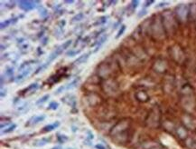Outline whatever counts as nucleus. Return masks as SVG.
Instances as JSON below:
<instances>
[{
  "instance_id": "obj_1",
  "label": "nucleus",
  "mask_w": 196,
  "mask_h": 149,
  "mask_svg": "<svg viewBox=\"0 0 196 149\" xmlns=\"http://www.w3.org/2000/svg\"><path fill=\"white\" fill-rule=\"evenodd\" d=\"M129 128L130 124L128 121H126V120L119 121L110 131V136H111L112 139L118 144L126 143L128 139V136H129V133H128Z\"/></svg>"
},
{
  "instance_id": "obj_2",
  "label": "nucleus",
  "mask_w": 196,
  "mask_h": 149,
  "mask_svg": "<svg viewBox=\"0 0 196 149\" xmlns=\"http://www.w3.org/2000/svg\"><path fill=\"white\" fill-rule=\"evenodd\" d=\"M71 42H72L71 40H68V41H66L65 43H63L62 45H61L60 46H58V47H57L56 49H55V50L54 51V52L51 53L50 56H48L47 60H46V62L44 63V65H45L46 66H48L49 65H50V63H51V62H52V61H54V59L59 56V55L62 54L63 50L67 49V48H68L69 46H70V45L71 44Z\"/></svg>"
},
{
  "instance_id": "obj_3",
  "label": "nucleus",
  "mask_w": 196,
  "mask_h": 149,
  "mask_svg": "<svg viewBox=\"0 0 196 149\" xmlns=\"http://www.w3.org/2000/svg\"><path fill=\"white\" fill-rule=\"evenodd\" d=\"M39 3V1H19L18 5H19L20 8L24 11H30V10L35 8Z\"/></svg>"
},
{
  "instance_id": "obj_4",
  "label": "nucleus",
  "mask_w": 196,
  "mask_h": 149,
  "mask_svg": "<svg viewBox=\"0 0 196 149\" xmlns=\"http://www.w3.org/2000/svg\"><path fill=\"white\" fill-rule=\"evenodd\" d=\"M176 12H177V16L180 18L181 20H184L185 18L188 16V8L185 7L184 5H180L179 7H176Z\"/></svg>"
},
{
  "instance_id": "obj_5",
  "label": "nucleus",
  "mask_w": 196,
  "mask_h": 149,
  "mask_svg": "<svg viewBox=\"0 0 196 149\" xmlns=\"http://www.w3.org/2000/svg\"><path fill=\"white\" fill-rule=\"evenodd\" d=\"M79 82H80V77H77V78H75L74 80L71 81V82L70 84H68V85L59 87V88L57 89V91H56V94H60L61 92H62L63 90H65V89H72V88H74V87L77 86V85H78Z\"/></svg>"
},
{
  "instance_id": "obj_6",
  "label": "nucleus",
  "mask_w": 196,
  "mask_h": 149,
  "mask_svg": "<svg viewBox=\"0 0 196 149\" xmlns=\"http://www.w3.org/2000/svg\"><path fill=\"white\" fill-rule=\"evenodd\" d=\"M31 70H32V68L31 67H29V68H27V69H24V71H22V73L21 74H19L16 76V78L15 79V82H22V81L24 80V78H25L26 76H27L28 75L30 74V72H31Z\"/></svg>"
},
{
  "instance_id": "obj_7",
  "label": "nucleus",
  "mask_w": 196,
  "mask_h": 149,
  "mask_svg": "<svg viewBox=\"0 0 196 149\" xmlns=\"http://www.w3.org/2000/svg\"><path fill=\"white\" fill-rule=\"evenodd\" d=\"M45 118L44 116H34V117H32L31 119L28 121L27 126H32V124H37L38 123L42 122L43 120Z\"/></svg>"
},
{
  "instance_id": "obj_8",
  "label": "nucleus",
  "mask_w": 196,
  "mask_h": 149,
  "mask_svg": "<svg viewBox=\"0 0 196 149\" xmlns=\"http://www.w3.org/2000/svg\"><path fill=\"white\" fill-rule=\"evenodd\" d=\"M59 122H55V123L52 124H48V126H45L44 128H43V132H51L54 129H55L56 127L59 126Z\"/></svg>"
},
{
  "instance_id": "obj_9",
  "label": "nucleus",
  "mask_w": 196,
  "mask_h": 149,
  "mask_svg": "<svg viewBox=\"0 0 196 149\" xmlns=\"http://www.w3.org/2000/svg\"><path fill=\"white\" fill-rule=\"evenodd\" d=\"M37 88H38V84L37 83H34V84H32V85H30L29 86H28L27 88L24 89L23 92L24 93V95H26V93H28V92H31V94H32V93H34V92L35 91Z\"/></svg>"
},
{
  "instance_id": "obj_10",
  "label": "nucleus",
  "mask_w": 196,
  "mask_h": 149,
  "mask_svg": "<svg viewBox=\"0 0 196 149\" xmlns=\"http://www.w3.org/2000/svg\"><path fill=\"white\" fill-rule=\"evenodd\" d=\"M89 54H85V55H83V56H80L77 60L74 61V64L79 65V64H82V63L86 62V61L88 60V58H89Z\"/></svg>"
},
{
  "instance_id": "obj_11",
  "label": "nucleus",
  "mask_w": 196,
  "mask_h": 149,
  "mask_svg": "<svg viewBox=\"0 0 196 149\" xmlns=\"http://www.w3.org/2000/svg\"><path fill=\"white\" fill-rule=\"evenodd\" d=\"M107 38H108V35L106 34V35H104V36H102V37L99 40V41H98V43H97V44H98V46L96 47V49L94 50V52H97V51L99 50V48L100 47L101 45H103V44H104V42H106Z\"/></svg>"
},
{
  "instance_id": "obj_12",
  "label": "nucleus",
  "mask_w": 196,
  "mask_h": 149,
  "mask_svg": "<svg viewBox=\"0 0 196 149\" xmlns=\"http://www.w3.org/2000/svg\"><path fill=\"white\" fill-rule=\"evenodd\" d=\"M49 141H50V139H44V138H43V139H41V140H36L34 142V146H44V145L47 144Z\"/></svg>"
},
{
  "instance_id": "obj_13",
  "label": "nucleus",
  "mask_w": 196,
  "mask_h": 149,
  "mask_svg": "<svg viewBox=\"0 0 196 149\" xmlns=\"http://www.w3.org/2000/svg\"><path fill=\"white\" fill-rule=\"evenodd\" d=\"M177 134H178V136L182 139H183V138L186 137L187 134H186V131H185V129H183V128H179L178 130H177Z\"/></svg>"
},
{
  "instance_id": "obj_14",
  "label": "nucleus",
  "mask_w": 196,
  "mask_h": 149,
  "mask_svg": "<svg viewBox=\"0 0 196 149\" xmlns=\"http://www.w3.org/2000/svg\"><path fill=\"white\" fill-rule=\"evenodd\" d=\"M13 19H8V20H6L5 22H2L1 25H0V26H1V29H4V28L7 27L9 25H11L12 23H15L16 21H12Z\"/></svg>"
},
{
  "instance_id": "obj_15",
  "label": "nucleus",
  "mask_w": 196,
  "mask_h": 149,
  "mask_svg": "<svg viewBox=\"0 0 196 149\" xmlns=\"http://www.w3.org/2000/svg\"><path fill=\"white\" fill-rule=\"evenodd\" d=\"M49 97H50V95H44L43 97H41V98L38 100L37 102H36V105H42V104L45 103L46 101L49 99Z\"/></svg>"
},
{
  "instance_id": "obj_16",
  "label": "nucleus",
  "mask_w": 196,
  "mask_h": 149,
  "mask_svg": "<svg viewBox=\"0 0 196 149\" xmlns=\"http://www.w3.org/2000/svg\"><path fill=\"white\" fill-rule=\"evenodd\" d=\"M15 127H16V124H13L12 126H10L8 128H7V129L3 130V131H2V134H8V133L13 132L14 130L15 129Z\"/></svg>"
},
{
  "instance_id": "obj_17",
  "label": "nucleus",
  "mask_w": 196,
  "mask_h": 149,
  "mask_svg": "<svg viewBox=\"0 0 196 149\" xmlns=\"http://www.w3.org/2000/svg\"><path fill=\"white\" fill-rule=\"evenodd\" d=\"M58 107H59L58 102L54 101V102H52V103H50V105H49V107H48V109L49 110H56L57 108H58Z\"/></svg>"
},
{
  "instance_id": "obj_18",
  "label": "nucleus",
  "mask_w": 196,
  "mask_h": 149,
  "mask_svg": "<svg viewBox=\"0 0 196 149\" xmlns=\"http://www.w3.org/2000/svg\"><path fill=\"white\" fill-rule=\"evenodd\" d=\"M186 145L192 149H195L196 148V142H195V141H193V139H189L186 142Z\"/></svg>"
},
{
  "instance_id": "obj_19",
  "label": "nucleus",
  "mask_w": 196,
  "mask_h": 149,
  "mask_svg": "<svg viewBox=\"0 0 196 149\" xmlns=\"http://www.w3.org/2000/svg\"><path fill=\"white\" fill-rule=\"evenodd\" d=\"M125 29H126V26H125V25H122L121 26H120V29L118 30L117 36H116V38H119L120 36H121L122 35H123L124 31H125Z\"/></svg>"
},
{
  "instance_id": "obj_20",
  "label": "nucleus",
  "mask_w": 196,
  "mask_h": 149,
  "mask_svg": "<svg viewBox=\"0 0 196 149\" xmlns=\"http://www.w3.org/2000/svg\"><path fill=\"white\" fill-rule=\"evenodd\" d=\"M84 17V15L82 13H79L77 16H75L74 17L72 18V22H76V21H81L82 20V18Z\"/></svg>"
},
{
  "instance_id": "obj_21",
  "label": "nucleus",
  "mask_w": 196,
  "mask_h": 149,
  "mask_svg": "<svg viewBox=\"0 0 196 149\" xmlns=\"http://www.w3.org/2000/svg\"><path fill=\"white\" fill-rule=\"evenodd\" d=\"M107 18H108L107 17H100V18H99V21L96 22L95 25H100V24H104L106 21H107Z\"/></svg>"
},
{
  "instance_id": "obj_22",
  "label": "nucleus",
  "mask_w": 196,
  "mask_h": 149,
  "mask_svg": "<svg viewBox=\"0 0 196 149\" xmlns=\"http://www.w3.org/2000/svg\"><path fill=\"white\" fill-rule=\"evenodd\" d=\"M81 50H79V51H74V50H71V51H69V52L66 53L67 56H75V55L79 54L80 52H81Z\"/></svg>"
},
{
  "instance_id": "obj_23",
  "label": "nucleus",
  "mask_w": 196,
  "mask_h": 149,
  "mask_svg": "<svg viewBox=\"0 0 196 149\" xmlns=\"http://www.w3.org/2000/svg\"><path fill=\"white\" fill-rule=\"evenodd\" d=\"M137 5H138L137 0H135V1L131 2V7H132V8H133V9H136V7H137Z\"/></svg>"
},
{
  "instance_id": "obj_24",
  "label": "nucleus",
  "mask_w": 196,
  "mask_h": 149,
  "mask_svg": "<svg viewBox=\"0 0 196 149\" xmlns=\"http://www.w3.org/2000/svg\"><path fill=\"white\" fill-rule=\"evenodd\" d=\"M96 148H98V149H106V147H104L102 145H97V146H96Z\"/></svg>"
},
{
  "instance_id": "obj_25",
  "label": "nucleus",
  "mask_w": 196,
  "mask_h": 149,
  "mask_svg": "<svg viewBox=\"0 0 196 149\" xmlns=\"http://www.w3.org/2000/svg\"><path fill=\"white\" fill-rule=\"evenodd\" d=\"M153 3H154V1H147L146 3V7H148L149 5H151V4H153Z\"/></svg>"
},
{
  "instance_id": "obj_26",
  "label": "nucleus",
  "mask_w": 196,
  "mask_h": 149,
  "mask_svg": "<svg viewBox=\"0 0 196 149\" xmlns=\"http://www.w3.org/2000/svg\"><path fill=\"white\" fill-rule=\"evenodd\" d=\"M65 3L71 4V3H73V0H66V1H65Z\"/></svg>"
},
{
  "instance_id": "obj_27",
  "label": "nucleus",
  "mask_w": 196,
  "mask_h": 149,
  "mask_svg": "<svg viewBox=\"0 0 196 149\" xmlns=\"http://www.w3.org/2000/svg\"><path fill=\"white\" fill-rule=\"evenodd\" d=\"M140 13H141V14H139V15H138V17H141V16L145 15V14H146V11H141Z\"/></svg>"
},
{
  "instance_id": "obj_28",
  "label": "nucleus",
  "mask_w": 196,
  "mask_h": 149,
  "mask_svg": "<svg viewBox=\"0 0 196 149\" xmlns=\"http://www.w3.org/2000/svg\"><path fill=\"white\" fill-rule=\"evenodd\" d=\"M7 124H8V123H6V124H5V126H7ZM1 128H2V129L4 128V124H1Z\"/></svg>"
},
{
  "instance_id": "obj_29",
  "label": "nucleus",
  "mask_w": 196,
  "mask_h": 149,
  "mask_svg": "<svg viewBox=\"0 0 196 149\" xmlns=\"http://www.w3.org/2000/svg\"><path fill=\"white\" fill-rule=\"evenodd\" d=\"M52 149H61V147H59V146H57V147H54V148H52Z\"/></svg>"
}]
</instances>
